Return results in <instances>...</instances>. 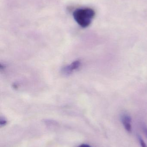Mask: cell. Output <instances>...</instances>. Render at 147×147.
I'll return each instance as SVG.
<instances>
[{"label": "cell", "mask_w": 147, "mask_h": 147, "mask_svg": "<svg viewBox=\"0 0 147 147\" xmlns=\"http://www.w3.org/2000/svg\"><path fill=\"white\" fill-rule=\"evenodd\" d=\"M96 15L95 10L91 8L76 9L73 13L74 20L82 28H87L92 22Z\"/></svg>", "instance_id": "cell-1"}, {"label": "cell", "mask_w": 147, "mask_h": 147, "mask_svg": "<svg viewBox=\"0 0 147 147\" xmlns=\"http://www.w3.org/2000/svg\"><path fill=\"white\" fill-rule=\"evenodd\" d=\"M121 121L126 130L129 133L132 132V119L130 116L127 114H124L121 117Z\"/></svg>", "instance_id": "cell-2"}, {"label": "cell", "mask_w": 147, "mask_h": 147, "mask_svg": "<svg viewBox=\"0 0 147 147\" xmlns=\"http://www.w3.org/2000/svg\"><path fill=\"white\" fill-rule=\"evenodd\" d=\"M80 62L79 61H75V62L72 63L71 64L68 66H66L64 68L63 70L64 73L65 74H70L71 73L72 71H75V70L77 69L80 66Z\"/></svg>", "instance_id": "cell-3"}, {"label": "cell", "mask_w": 147, "mask_h": 147, "mask_svg": "<svg viewBox=\"0 0 147 147\" xmlns=\"http://www.w3.org/2000/svg\"><path fill=\"white\" fill-rule=\"evenodd\" d=\"M138 140H139V142H140V144L141 146L142 147H147V146L146 143H145L144 141L143 140V139L140 136H138Z\"/></svg>", "instance_id": "cell-4"}, {"label": "cell", "mask_w": 147, "mask_h": 147, "mask_svg": "<svg viewBox=\"0 0 147 147\" xmlns=\"http://www.w3.org/2000/svg\"><path fill=\"white\" fill-rule=\"evenodd\" d=\"M142 130H143V132H144L146 137L147 138V126L146 124H142Z\"/></svg>", "instance_id": "cell-5"}, {"label": "cell", "mask_w": 147, "mask_h": 147, "mask_svg": "<svg viewBox=\"0 0 147 147\" xmlns=\"http://www.w3.org/2000/svg\"><path fill=\"white\" fill-rule=\"evenodd\" d=\"M78 147H91L90 146H89V145H87V144H82V145H80V146H79Z\"/></svg>", "instance_id": "cell-6"}]
</instances>
